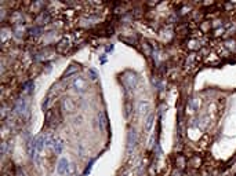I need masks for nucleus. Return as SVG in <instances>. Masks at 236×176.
<instances>
[{
  "label": "nucleus",
  "instance_id": "39448f33",
  "mask_svg": "<svg viewBox=\"0 0 236 176\" xmlns=\"http://www.w3.org/2000/svg\"><path fill=\"white\" fill-rule=\"evenodd\" d=\"M135 142H137V135H135V132H134V131H131V132H130V135H128V150H131V147L134 149Z\"/></svg>",
  "mask_w": 236,
  "mask_h": 176
},
{
  "label": "nucleus",
  "instance_id": "1a4fd4ad",
  "mask_svg": "<svg viewBox=\"0 0 236 176\" xmlns=\"http://www.w3.org/2000/svg\"><path fill=\"white\" fill-rule=\"evenodd\" d=\"M197 106H199V102H197V100H191V103H189L191 112H193L195 109H197Z\"/></svg>",
  "mask_w": 236,
  "mask_h": 176
},
{
  "label": "nucleus",
  "instance_id": "7ed1b4c3",
  "mask_svg": "<svg viewBox=\"0 0 236 176\" xmlns=\"http://www.w3.org/2000/svg\"><path fill=\"white\" fill-rule=\"evenodd\" d=\"M62 107L66 110V112H75L76 110V103H75V100L72 99V98H64L62 100Z\"/></svg>",
  "mask_w": 236,
  "mask_h": 176
},
{
  "label": "nucleus",
  "instance_id": "f257e3e1",
  "mask_svg": "<svg viewBox=\"0 0 236 176\" xmlns=\"http://www.w3.org/2000/svg\"><path fill=\"white\" fill-rule=\"evenodd\" d=\"M72 85H73V88H75L76 91H79V92L86 91L87 87H88V84H87V80H86V78H82V77H76V78L73 80Z\"/></svg>",
  "mask_w": 236,
  "mask_h": 176
},
{
  "label": "nucleus",
  "instance_id": "423d86ee",
  "mask_svg": "<svg viewBox=\"0 0 236 176\" xmlns=\"http://www.w3.org/2000/svg\"><path fill=\"white\" fill-rule=\"evenodd\" d=\"M148 109H149V103H148V102H140V103H138V110H140L141 114L146 113Z\"/></svg>",
  "mask_w": 236,
  "mask_h": 176
},
{
  "label": "nucleus",
  "instance_id": "0eeeda50",
  "mask_svg": "<svg viewBox=\"0 0 236 176\" xmlns=\"http://www.w3.org/2000/svg\"><path fill=\"white\" fill-rule=\"evenodd\" d=\"M62 147H64V143H62V142H61L60 139H55L54 145H53V149H54L55 153H60V151L62 150Z\"/></svg>",
  "mask_w": 236,
  "mask_h": 176
},
{
  "label": "nucleus",
  "instance_id": "f03ea898",
  "mask_svg": "<svg viewBox=\"0 0 236 176\" xmlns=\"http://www.w3.org/2000/svg\"><path fill=\"white\" fill-rule=\"evenodd\" d=\"M69 161L66 160V158H61L60 162H58V167H57V172L60 173V175H66V172H68V168H69Z\"/></svg>",
  "mask_w": 236,
  "mask_h": 176
},
{
  "label": "nucleus",
  "instance_id": "20e7f679",
  "mask_svg": "<svg viewBox=\"0 0 236 176\" xmlns=\"http://www.w3.org/2000/svg\"><path fill=\"white\" fill-rule=\"evenodd\" d=\"M153 120H155V114L150 113V114L148 116V118H146V121H145V131H146V132L150 131L152 125H153Z\"/></svg>",
  "mask_w": 236,
  "mask_h": 176
},
{
  "label": "nucleus",
  "instance_id": "6e6552de",
  "mask_svg": "<svg viewBox=\"0 0 236 176\" xmlns=\"http://www.w3.org/2000/svg\"><path fill=\"white\" fill-rule=\"evenodd\" d=\"M75 172H76V167H75V164H69V168H68L66 175H68V176H73V175H75Z\"/></svg>",
  "mask_w": 236,
  "mask_h": 176
}]
</instances>
